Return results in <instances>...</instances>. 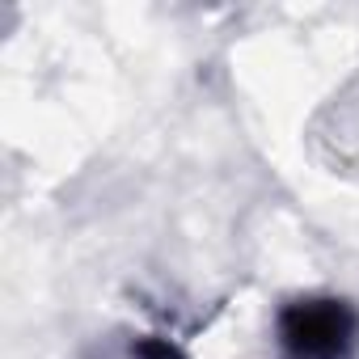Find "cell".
Returning a JSON list of instances; mask_svg holds the SVG:
<instances>
[{"instance_id":"6da1fadb","label":"cell","mask_w":359,"mask_h":359,"mask_svg":"<svg viewBox=\"0 0 359 359\" xmlns=\"http://www.w3.org/2000/svg\"><path fill=\"white\" fill-rule=\"evenodd\" d=\"M283 359H351L359 351V313L338 296H300L279 313Z\"/></svg>"}]
</instances>
